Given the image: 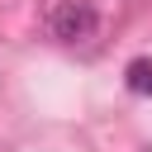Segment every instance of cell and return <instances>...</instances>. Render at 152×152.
Masks as SVG:
<instances>
[{
	"label": "cell",
	"mask_w": 152,
	"mask_h": 152,
	"mask_svg": "<svg viewBox=\"0 0 152 152\" xmlns=\"http://www.w3.org/2000/svg\"><path fill=\"white\" fill-rule=\"evenodd\" d=\"M90 33H95V10H90L86 0H62V5L52 10V38L81 43V38H90Z\"/></svg>",
	"instance_id": "6da1fadb"
},
{
	"label": "cell",
	"mask_w": 152,
	"mask_h": 152,
	"mask_svg": "<svg viewBox=\"0 0 152 152\" xmlns=\"http://www.w3.org/2000/svg\"><path fill=\"white\" fill-rule=\"evenodd\" d=\"M124 86L133 95H152V57H133L124 66Z\"/></svg>",
	"instance_id": "7a4b0ae2"
}]
</instances>
